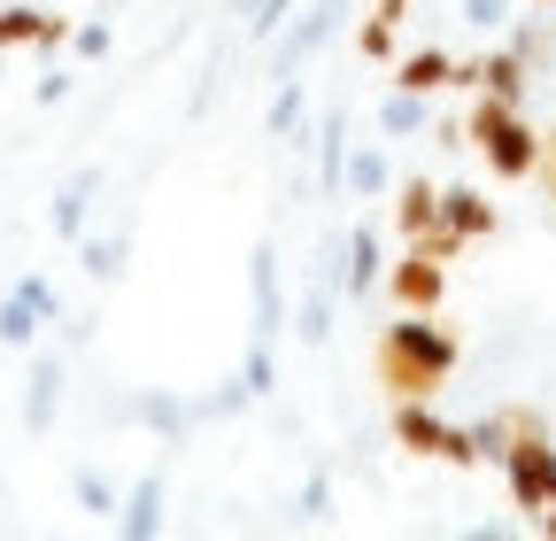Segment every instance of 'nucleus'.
<instances>
[{"label":"nucleus","instance_id":"1","mask_svg":"<svg viewBox=\"0 0 556 541\" xmlns=\"http://www.w3.org/2000/svg\"><path fill=\"white\" fill-rule=\"evenodd\" d=\"M456 332H441L433 325V310H402L387 332H379V356H371V372H379V387L394 394V402H409V394H441L448 387V372H456Z\"/></svg>","mask_w":556,"mask_h":541},{"label":"nucleus","instance_id":"2","mask_svg":"<svg viewBox=\"0 0 556 541\" xmlns=\"http://www.w3.org/2000/svg\"><path fill=\"white\" fill-rule=\"evenodd\" d=\"M464 140L486 155V171H495V178H533V171H541V131L518 116V101L479 93L471 116H464Z\"/></svg>","mask_w":556,"mask_h":541},{"label":"nucleus","instance_id":"3","mask_svg":"<svg viewBox=\"0 0 556 541\" xmlns=\"http://www.w3.org/2000/svg\"><path fill=\"white\" fill-rule=\"evenodd\" d=\"M503 480H510V503L518 511H548V495H556V449H548V433H541V418H526V411H510V441H503Z\"/></svg>","mask_w":556,"mask_h":541},{"label":"nucleus","instance_id":"4","mask_svg":"<svg viewBox=\"0 0 556 541\" xmlns=\"http://www.w3.org/2000/svg\"><path fill=\"white\" fill-rule=\"evenodd\" d=\"M394 441H402L409 456H448V464H479V456H486L471 426H441V418L426 411V394L394 402Z\"/></svg>","mask_w":556,"mask_h":541},{"label":"nucleus","instance_id":"5","mask_svg":"<svg viewBox=\"0 0 556 541\" xmlns=\"http://www.w3.org/2000/svg\"><path fill=\"white\" fill-rule=\"evenodd\" d=\"M387 294H394L402 310H441V294H448V255H433L426 240H409V255L387 270Z\"/></svg>","mask_w":556,"mask_h":541},{"label":"nucleus","instance_id":"6","mask_svg":"<svg viewBox=\"0 0 556 541\" xmlns=\"http://www.w3.org/2000/svg\"><path fill=\"white\" fill-rule=\"evenodd\" d=\"M248 302H255V341H278L287 332V279H278L270 240H255V255H248Z\"/></svg>","mask_w":556,"mask_h":541},{"label":"nucleus","instance_id":"7","mask_svg":"<svg viewBox=\"0 0 556 541\" xmlns=\"http://www.w3.org/2000/svg\"><path fill=\"white\" fill-rule=\"evenodd\" d=\"M163 503H170V471H163V464H148V471H139V480L124 488L116 533H124V541H155V533H163V518H170Z\"/></svg>","mask_w":556,"mask_h":541},{"label":"nucleus","instance_id":"8","mask_svg":"<svg viewBox=\"0 0 556 541\" xmlns=\"http://www.w3.org/2000/svg\"><path fill=\"white\" fill-rule=\"evenodd\" d=\"M101 186H109V178H101L93 163H86V171H70V178L54 186V201H47V232L78 248V232L93 225V201H101Z\"/></svg>","mask_w":556,"mask_h":541},{"label":"nucleus","instance_id":"9","mask_svg":"<svg viewBox=\"0 0 556 541\" xmlns=\"http://www.w3.org/2000/svg\"><path fill=\"white\" fill-rule=\"evenodd\" d=\"M340 16H348V0H309L302 24H294L287 39H278V78H294L317 47H332V39H340Z\"/></svg>","mask_w":556,"mask_h":541},{"label":"nucleus","instance_id":"10","mask_svg":"<svg viewBox=\"0 0 556 541\" xmlns=\"http://www.w3.org/2000/svg\"><path fill=\"white\" fill-rule=\"evenodd\" d=\"M62 387H70V364L54 349L31 356V379H24V433H47L62 418Z\"/></svg>","mask_w":556,"mask_h":541},{"label":"nucleus","instance_id":"11","mask_svg":"<svg viewBox=\"0 0 556 541\" xmlns=\"http://www.w3.org/2000/svg\"><path fill=\"white\" fill-rule=\"evenodd\" d=\"M332 310H340V263L317 270V279L302 287V302H294V341L302 349H325L332 341Z\"/></svg>","mask_w":556,"mask_h":541},{"label":"nucleus","instance_id":"12","mask_svg":"<svg viewBox=\"0 0 556 541\" xmlns=\"http://www.w3.org/2000/svg\"><path fill=\"white\" fill-rule=\"evenodd\" d=\"M379 279H387V263H379V232H371V225H356V232L340 240V294H348V302H364Z\"/></svg>","mask_w":556,"mask_h":541},{"label":"nucleus","instance_id":"13","mask_svg":"<svg viewBox=\"0 0 556 541\" xmlns=\"http://www.w3.org/2000/svg\"><path fill=\"white\" fill-rule=\"evenodd\" d=\"M131 418L148 426V433H163V441L178 449V441H186V433L201 426V402H186V394H163V387H148V394L131 402Z\"/></svg>","mask_w":556,"mask_h":541},{"label":"nucleus","instance_id":"14","mask_svg":"<svg viewBox=\"0 0 556 541\" xmlns=\"http://www.w3.org/2000/svg\"><path fill=\"white\" fill-rule=\"evenodd\" d=\"M263 131L278 148H309V93H302V78H278V93L263 109Z\"/></svg>","mask_w":556,"mask_h":541},{"label":"nucleus","instance_id":"15","mask_svg":"<svg viewBox=\"0 0 556 541\" xmlns=\"http://www.w3.org/2000/svg\"><path fill=\"white\" fill-rule=\"evenodd\" d=\"M441 232L486 240V232H495V201H486L479 186H448V193H441Z\"/></svg>","mask_w":556,"mask_h":541},{"label":"nucleus","instance_id":"16","mask_svg":"<svg viewBox=\"0 0 556 541\" xmlns=\"http://www.w3.org/2000/svg\"><path fill=\"white\" fill-rule=\"evenodd\" d=\"M62 39H70V24L47 9H0V54L9 47H62Z\"/></svg>","mask_w":556,"mask_h":541},{"label":"nucleus","instance_id":"17","mask_svg":"<svg viewBox=\"0 0 556 541\" xmlns=\"http://www.w3.org/2000/svg\"><path fill=\"white\" fill-rule=\"evenodd\" d=\"M309 148H317V186L340 193V178H348V116L340 109H325V124L309 131Z\"/></svg>","mask_w":556,"mask_h":541},{"label":"nucleus","instance_id":"18","mask_svg":"<svg viewBox=\"0 0 556 541\" xmlns=\"http://www.w3.org/2000/svg\"><path fill=\"white\" fill-rule=\"evenodd\" d=\"M394 86H409V93H441V86H456V62H448L441 47H409V54L394 62Z\"/></svg>","mask_w":556,"mask_h":541},{"label":"nucleus","instance_id":"19","mask_svg":"<svg viewBox=\"0 0 556 541\" xmlns=\"http://www.w3.org/2000/svg\"><path fill=\"white\" fill-rule=\"evenodd\" d=\"M340 193H356V201L394 193V163H387V148H348V178H340Z\"/></svg>","mask_w":556,"mask_h":541},{"label":"nucleus","instance_id":"20","mask_svg":"<svg viewBox=\"0 0 556 541\" xmlns=\"http://www.w3.org/2000/svg\"><path fill=\"white\" fill-rule=\"evenodd\" d=\"M394 225H402L409 240H426V232L441 225V186H426V178H409V186L394 193Z\"/></svg>","mask_w":556,"mask_h":541},{"label":"nucleus","instance_id":"21","mask_svg":"<svg viewBox=\"0 0 556 541\" xmlns=\"http://www.w3.org/2000/svg\"><path fill=\"white\" fill-rule=\"evenodd\" d=\"M70 495H78V511H93V518H116V511H124V488L109 480L101 464H78V471H70Z\"/></svg>","mask_w":556,"mask_h":541},{"label":"nucleus","instance_id":"22","mask_svg":"<svg viewBox=\"0 0 556 541\" xmlns=\"http://www.w3.org/2000/svg\"><path fill=\"white\" fill-rule=\"evenodd\" d=\"M124 255H131V240H124V232H78V263H86V279H124Z\"/></svg>","mask_w":556,"mask_h":541},{"label":"nucleus","instance_id":"23","mask_svg":"<svg viewBox=\"0 0 556 541\" xmlns=\"http://www.w3.org/2000/svg\"><path fill=\"white\" fill-rule=\"evenodd\" d=\"M39 332H47V317H39V310L9 287V294H0V349H31Z\"/></svg>","mask_w":556,"mask_h":541},{"label":"nucleus","instance_id":"24","mask_svg":"<svg viewBox=\"0 0 556 541\" xmlns=\"http://www.w3.org/2000/svg\"><path fill=\"white\" fill-rule=\"evenodd\" d=\"M379 131H387V140H409V131H426V93L394 86V93L379 101Z\"/></svg>","mask_w":556,"mask_h":541},{"label":"nucleus","instance_id":"25","mask_svg":"<svg viewBox=\"0 0 556 541\" xmlns=\"http://www.w3.org/2000/svg\"><path fill=\"white\" fill-rule=\"evenodd\" d=\"M240 379H248V394L263 402V394L278 387V341H248V356H240Z\"/></svg>","mask_w":556,"mask_h":541},{"label":"nucleus","instance_id":"26","mask_svg":"<svg viewBox=\"0 0 556 541\" xmlns=\"http://www.w3.org/2000/svg\"><path fill=\"white\" fill-rule=\"evenodd\" d=\"M287 16H302V0H263V9L248 16V39H278V32H287Z\"/></svg>","mask_w":556,"mask_h":541},{"label":"nucleus","instance_id":"27","mask_svg":"<svg viewBox=\"0 0 556 541\" xmlns=\"http://www.w3.org/2000/svg\"><path fill=\"white\" fill-rule=\"evenodd\" d=\"M16 294L47 317V325H62V294H54V279H39V270H24V279H16Z\"/></svg>","mask_w":556,"mask_h":541},{"label":"nucleus","instance_id":"28","mask_svg":"<svg viewBox=\"0 0 556 541\" xmlns=\"http://www.w3.org/2000/svg\"><path fill=\"white\" fill-rule=\"evenodd\" d=\"M456 16H464L471 32H503V24H510V0H456Z\"/></svg>","mask_w":556,"mask_h":541},{"label":"nucleus","instance_id":"29","mask_svg":"<svg viewBox=\"0 0 556 541\" xmlns=\"http://www.w3.org/2000/svg\"><path fill=\"white\" fill-rule=\"evenodd\" d=\"M302 518H332V480H325V471H309V480H302V503H294Z\"/></svg>","mask_w":556,"mask_h":541},{"label":"nucleus","instance_id":"30","mask_svg":"<svg viewBox=\"0 0 556 541\" xmlns=\"http://www.w3.org/2000/svg\"><path fill=\"white\" fill-rule=\"evenodd\" d=\"M356 47H364V54H371V62H387V54H394V24H387V16H371V24H364V39H356Z\"/></svg>","mask_w":556,"mask_h":541},{"label":"nucleus","instance_id":"31","mask_svg":"<svg viewBox=\"0 0 556 541\" xmlns=\"http://www.w3.org/2000/svg\"><path fill=\"white\" fill-rule=\"evenodd\" d=\"M70 47H78L86 62H101V54H109V24H78V32H70Z\"/></svg>","mask_w":556,"mask_h":541},{"label":"nucleus","instance_id":"32","mask_svg":"<svg viewBox=\"0 0 556 541\" xmlns=\"http://www.w3.org/2000/svg\"><path fill=\"white\" fill-rule=\"evenodd\" d=\"M31 93H39V109H54V101H70V71H47V78H39Z\"/></svg>","mask_w":556,"mask_h":541},{"label":"nucleus","instance_id":"33","mask_svg":"<svg viewBox=\"0 0 556 541\" xmlns=\"http://www.w3.org/2000/svg\"><path fill=\"white\" fill-rule=\"evenodd\" d=\"M541 186H548V201H556V140H541Z\"/></svg>","mask_w":556,"mask_h":541},{"label":"nucleus","instance_id":"34","mask_svg":"<svg viewBox=\"0 0 556 541\" xmlns=\"http://www.w3.org/2000/svg\"><path fill=\"white\" fill-rule=\"evenodd\" d=\"M379 16H387V24H402V16H409V0H379Z\"/></svg>","mask_w":556,"mask_h":541},{"label":"nucleus","instance_id":"35","mask_svg":"<svg viewBox=\"0 0 556 541\" xmlns=\"http://www.w3.org/2000/svg\"><path fill=\"white\" fill-rule=\"evenodd\" d=\"M541 533H556V495H548V511H541Z\"/></svg>","mask_w":556,"mask_h":541},{"label":"nucleus","instance_id":"36","mask_svg":"<svg viewBox=\"0 0 556 541\" xmlns=\"http://www.w3.org/2000/svg\"><path fill=\"white\" fill-rule=\"evenodd\" d=\"M255 9H263V0H232V16H255Z\"/></svg>","mask_w":556,"mask_h":541},{"label":"nucleus","instance_id":"37","mask_svg":"<svg viewBox=\"0 0 556 541\" xmlns=\"http://www.w3.org/2000/svg\"><path fill=\"white\" fill-rule=\"evenodd\" d=\"M541 9H556V0H541Z\"/></svg>","mask_w":556,"mask_h":541}]
</instances>
